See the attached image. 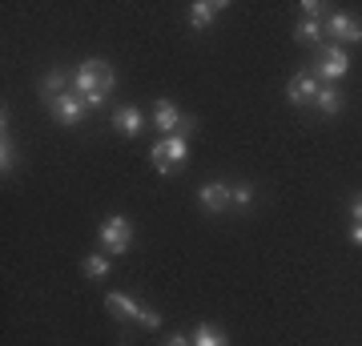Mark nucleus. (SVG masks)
<instances>
[{"mask_svg":"<svg viewBox=\"0 0 362 346\" xmlns=\"http://www.w3.org/2000/svg\"><path fill=\"white\" fill-rule=\"evenodd\" d=\"M318 89H322V81L314 77V73H298V77L286 81V97H290V105H314Z\"/></svg>","mask_w":362,"mask_h":346,"instance_id":"obj_8","label":"nucleus"},{"mask_svg":"<svg viewBox=\"0 0 362 346\" xmlns=\"http://www.w3.org/2000/svg\"><path fill=\"white\" fill-rule=\"evenodd\" d=\"M350 242H354V246H362V226H358V221L350 226Z\"/></svg>","mask_w":362,"mask_h":346,"instance_id":"obj_23","label":"nucleus"},{"mask_svg":"<svg viewBox=\"0 0 362 346\" xmlns=\"http://www.w3.org/2000/svg\"><path fill=\"white\" fill-rule=\"evenodd\" d=\"M189 342L194 346H230V338H226V330H218V326H197V330L189 334Z\"/></svg>","mask_w":362,"mask_h":346,"instance_id":"obj_16","label":"nucleus"},{"mask_svg":"<svg viewBox=\"0 0 362 346\" xmlns=\"http://www.w3.org/2000/svg\"><path fill=\"white\" fill-rule=\"evenodd\" d=\"M105 306L113 310V314H121V318L141 322V326H149V330H157V326H161V314H157V310L141 306V302H133V298L121 294V290H109V294H105Z\"/></svg>","mask_w":362,"mask_h":346,"instance_id":"obj_3","label":"nucleus"},{"mask_svg":"<svg viewBox=\"0 0 362 346\" xmlns=\"http://www.w3.org/2000/svg\"><path fill=\"white\" fill-rule=\"evenodd\" d=\"M149 161H153L157 173H177V169L189 161V137H181V133L161 137V142L149 149Z\"/></svg>","mask_w":362,"mask_h":346,"instance_id":"obj_2","label":"nucleus"},{"mask_svg":"<svg viewBox=\"0 0 362 346\" xmlns=\"http://www.w3.org/2000/svg\"><path fill=\"white\" fill-rule=\"evenodd\" d=\"M314 109H318V113H326V117H334L338 109H342V93H338L334 85H322V89H318V97H314Z\"/></svg>","mask_w":362,"mask_h":346,"instance_id":"obj_15","label":"nucleus"},{"mask_svg":"<svg viewBox=\"0 0 362 346\" xmlns=\"http://www.w3.org/2000/svg\"><path fill=\"white\" fill-rule=\"evenodd\" d=\"M81 270H85V278H105V274L113 270V262H109V258H105V254H89V258H85V266H81Z\"/></svg>","mask_w":362,"mask_h":346,"instance_id":"obj_18","label":"nucleus"},{"mask_svg":"<svg viewBox=\"0 0 362 346\" xmlns=\"http://www.w3.org/2000/svg\"><path fill=\"white\" fill-rule=\"evenodd\" d=\"M350 214H354V221L362 226V193H354V197H350Z\"/></svg>","mask_w":362,"mask_h":346,"instance_id":"obj_21","label":"nucleus"},{"mask_svg":"<svg viewBox=\"0 0 362 346\" xmlns=\"http://www.w3.org/2000/svg\"><path fill=\"white\" fill-rule=\"evenodd\" d=\"M101 246L109 250V254H125L133 246V226L129 218H121V214H113V218L101 221Z\"/></svg>","mask_w":362,"mask_h":346,"instance_id":"obj_5","label":"nucleus"},{"mask_svg":"<svg viewBox=\"0 0 362 346\" xmlns=\"http://www.w3.org/2000/svg\"><path fill=\"white\" fill-rule=\"evenodd\" d=\"M145 125H149V121H145V113L137 109V105H121V109L113 113V129L125 133V137H141Z\"/></svg>","mask_w":362,"mask_h":346,"instance_id":"obj_11","label":"nucleus"},{"mask_svg":"<svg viewBox=\"0 0 362 346\" xmlns=\"http://www.w3.org/2000/svg\"><path fill=\"white\" fill-rule=\"evenodd\" d=\"M302 13H306V21H322V4H318V0H306V4H302Z\"/></svg>","mask_w":362,"mask_h":346,"instance_id":"obj_20","label":"nucleus"},{"mask_svg":"<svg viewBox=\"0 0 362 346\" xmlns=\"http://www.w3.org/2000/svg\"><path fill=\"white\" fill-rule=\"evenodd\" d=\"M113 85H117L113 64H105L101 57H89V61L77 69V77H73V93H77L81 101L89 105V109L105 105V97L113 93Z\"/></svg>","mask_w":362,"mask_h":346,"instance_id":"obj_1","label":"nucleus"},{"mask_svg":"<svg viewBox=\"0 0 362 346\" xmlns=\"http://www.w3.org/2000/svg\"><path fill=\"white\" fill-rule=\"evenodd\" d=\"M221 8H226L221 0H197V4H189V25H194L197 33H202V28L214 25V16H218Z\"/></svg>","mask_w":362,"mask_h":346,"instance_id":"obj_12","label":"nucleus"},{"mask_svg":"<svg viewBox=\"0 0 362 346\" xmlns=\"http://www.w3.org/2000/svg\"><path fill=\"white\" fill-rule=\"evenodd\" d=\"M13 166H16V145L8 137V113H4V142H0V169H4V178L13 173Z\"/></svg>","mask_w":362,"mask_h":346,"instance_id":"obj_17","label":"nucleus"},{"mask_svg":"<svg viewBox=\"0 0 362 346\" xmlns=\"http://www.w3.org/2000/svg\"><path fill=\"white\" fill-rule=\"evenodd\" d=\"M326 33L342 40V45H354V40H362V21H354L350 13H330L326 16Z\"/></svg>","mask_w":362,"mask_h":346,"instance_id":"obj_9","label":"nucleus"},{"mask_svg":"<svg viewBox=\"0 0 362 346\" xmlns=\"http://www.w3.org/2000/svg\"><path fill=\"white\" fill-rule=\"evenodd\" d=\"M161 346H194V342H189L185 334H169V338H165V342H161Z\"/></svg>","mask_w":362,"mask_h":346,"instance_id":"obj_22","label":"nucleus"},{"mask_svg":"<svg viewBox=\"0 0 362 346\" xmlns=\"http://www.w3.org/2000/svg\"><path fill=\"white\" fill-rule=\"evenodd\" d=\"M197 202L206 205L209 214H226L233 205V185L230 181H206V185L197 190Z\"/></svg>","mask_w":362,"mask_h":346,"instance_id":"obj_6","label":"nucleus"},{"mask_svg":"<svg viewBox=\"0 0 362 346\" xmlns=\"http://www.w3.org/2000/svg\"><path fill=\"white\" fill-rule=\"evenodd\" d=\"M294 37L302 40V45H318V40L326 37V21H306V16H302L294 25Z\"/></svg>","mask_w":362,"mask_h":346,"instance_id":"obj_14","label":"nucleus"},{"mask_svg":"<svg viewBox=\"0 0 362 346\" xmlns=\"http://www.w3.org/2000/svg\"><path fill=\"white\" fill-rule=\"evenodd\" d=\"M233 202L250 205V202H254V185H250V181H238V185H233Z\"/></svg>","mask_w":362,"mask_h":346,"instance_id":"obj_19","label":"nucleus"},{"mask_svg":"<svg viewBox=\"0 0 362 346\" xmlns=\"http://www.w3.org/2000/svg\"><path fill=\"white\" fill-rule=\"evenodd\" d=\"M350 69V57L342 45H326V49H318V61H314V77L322 81V85H334V81L346 77Z\"/></svg>","mask_w":362,"mask_h":346,"instance_id":"obj_4","label":"nucleus"},{"mask_svg":"<svg viewBox=\"0 0 362 346\" xmlns=\"http://www.w3.org/2000/svg\"><path fill=\"white\" fill-rule=\"evenodd\" d=\"M153 125L161 137H173V133H181V125H185V113H181L173 101H157L153 105Z\"/></svg>","mask_w":362,"mask_h":346,"instance_id":"obj_10","label":"nucleus"},{"mask_svg":"<svg viewBox=\"0 0 362 346\" xmlns=\"http://www.w3.org/2000/svg\"><path fill=\"white\" fill-rule=\"evenodd\" d=\"M49 113L57 117L61 125H81V121H85V113H89V105L81 101L77 93H65V97L49 101Z\"/></svg>","mask_w":362,"mask_h":346,"instance_id":"obj_7","label":"nucleus"},{"mask_svg":"<svg viewBox=\"0 0 362 346\" xmlns=\"http://www.w3.org/2000/svg\"><path fill=\"white\" fill-rule=\"evenodd\" d=\"M65 93H73L69 89V73L65 69H52L49 77H45V85H40V97H45V101H57V97H65Z\"/></svg>","mask_w":362,"mask_h":346,"instance_id":"obj_13","label":"nucleus"}]
</instances>
